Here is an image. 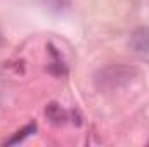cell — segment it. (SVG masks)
Returning a JSON list of instances; mask_svg holds the SVG:
<instances>
[{"mask_svg": "<svg viewBox=\"0 0 149 147\" xmlns=\"http://www.w3.org/2000/svg\"><path fill=\"white\" fill-rule=\"evenodd\" d=\"M135 76H137V69L132 68V66L111 64V66H106V68L99 69L94 76V81H95V87L99 90L114 92V90H120V88L127 87Z\"/></svg>", "mask_w": 149, "mask_h": 147, "instance_id": "obj_1", "label": "cell"}, {"mask_svg": "<svg viewBox=\"0 0 149 147\" xmlns=\"http://www.w3.org/2000/svg\"><path fill=\"white\" fill-rule=\"evenodd\" d=\"M128 47L139 55H149V26L135 28L130 33Z\"/></svg>", "mask_w": 149, "mask_h": 147, "instance_id": "obj_2", "label": "cell"}, {"mask_svg": "<svg viewBox=\"0 0 149 147\" xmlns=\"http://www.w3.org/2000/svg\"><path fill=\"white\" fill-rule=\"evenodd\" d=\"M45 116H47V118L50 119V123H54V125H64L66 119H68L66 111L63 109L59 104H56V102H50V104L45 107Z\"/></svg>", "mask_w": 149, "mask_h": 147, "instance_id": "obj_3", "label": "cell"}, {"mask_svg": "<svg viewBox=\"0 0 149 147\" xmlns=\"http://www.w3.org/2000/svg\"><path fill=\"white\" fill-rule=\"evenodd\" d=\"M35 130H37V123H30V125H26L23 130L16 132V135L5 142V146H14V144H19V142H23L26 137H30L31 133H35Z\"/></svg>", "mask_w": 149, "mask_h": 147, "instance_id": "obj_4", "label": "cell"}, {"mask_svg": "<svg viewBox=\"0 0 149 147\" xmlns=\"http://www.w3.org/2000/svg\"><path fill=\"white\" fill-rule=\"evenodd\" d=\"M49 52H50V55H52V66H50V71L56 74H64L66 73V68H64V64H63V59H61V55L56 52V49L52 47V45H49Z\"/></svg>", "mask_w": 149, "mask_h": 147, "instance_id": "obj_5", "label": "cell"}]
</instances>
